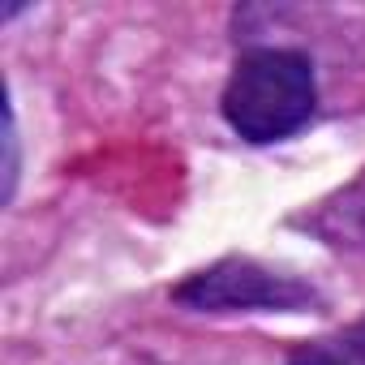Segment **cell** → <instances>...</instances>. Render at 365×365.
I'll use <instances>...</instances> for the list:
<instances>
[{"label":"cell","instance_id":"6da1fadb","mask_svg":"<svg viewBox=\"0 0 365 365\" xmlns=\"http://www.w3.org/2000/svg\"><path fill=\"white\" fill-rule=\"evenodd\" d=\"M228 129L250 146H271L305 129L318 112L314 61L297 48H245L220 95Z\"/></svg>","mask_w":365,"mask_h":365},{"label":"cell","instance_id":"7a4b0ae2","mask_svg":"<svg viewBox=\"0 0 365 365\" xmlns=\"http://www.w3.org/2000/svg\"><path fill=\"white\" fill-rule=\"evenodd\" d=\"M172 301L198 314H301L309 305H322L314 284L241 254H228L180 279L172 288Z\"/></svg>","mask_w":365,"mask_h":365},{"label":"cell","instance_id":"3957f363","mask_svg":"<svg viewBox=\"0 0 365 365\" xmlns=\"http://www.w3.org/2000/svg\"><path fill=\"white\" fill-rule=\"evenodd\" d=\"M284 365H365V318L292 344Z\"/></svg>","mask_w":365,"mask_h":365},{"label":"cell","instance_id":"277c9868","mask_svg":"<svg viewBox=\"0 0 365 365\" xmlns=\"http://www.w3.org/2000/svg\"><path fill=\"white\" fill-rule=\"evenodd\" d=\"M314 228L322 237H331L335 245H365V176L314 215Z\"/></svg>","mask_w":365,"mask_h":365},{"label":"cell","instance_id":"5b68a950","mask_svg":"<svg viewBox=\"0 0 365 365\" xmlns=\"http://www.w3.org/2000/svg\"><path fill=\"white\" fill-rule=\"evenodd\" d=\"M5 112H9V129H5V202H9L18 185V129H14V108Z\"/></svg>","mask_w":365,"mask_h":365}]
</instances>
